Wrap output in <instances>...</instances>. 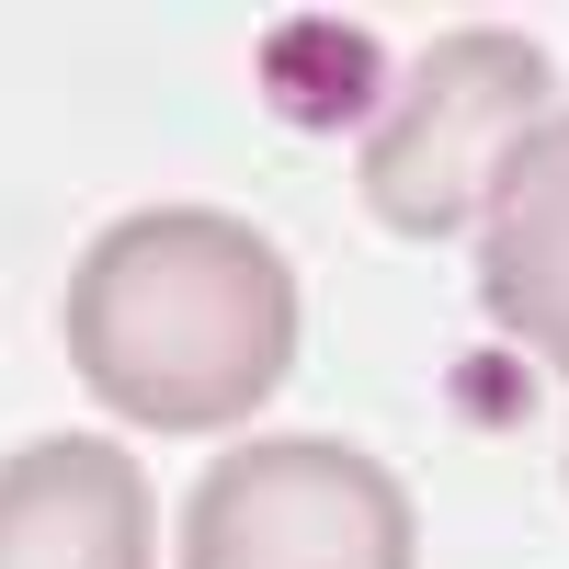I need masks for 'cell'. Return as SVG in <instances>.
Returning <instances> with one entry per match:
<instances>
[{
	"mask_svg": "<svg viewBox=\"0 0 569 569\" xmlns=\"http://www.w3.org/2000/svg\"><path fill=\"white\" fill-rule=\"evenodd\" d=\"M69 365L149 433L240 421L297 365V273L251 217L137 206L69 273Z\"/></svg>",
	"mask_w": 569,
	"mask_h": 569,
	"instance_id": "6da1fadb",
	"label": "cell"
},
{
	"mask_svg": "<svg viewBox=\"0 0 569 569\" xmlns=\"http://www.w3.org/2000/svg\"><path fill=\"white\" fill-rule=\"evenodd\" d=\"M558 114V69L536 34L512 23H456L433 34V58L399 80V103L365 137V206L399 240H456L467 217H490L501 171L547 137Z\"/></svg>",
	"mask_w": 569,
	"mask_h": 569,
	"instance_id": "7a4b0ae2",
	"label": "cell"
},
{
	"mask_svg": "<svg viewBox=\"0 0 569 569\" xmlns=\"http://www.w3.org/2000/svg\"><path fill=\"white\" fill-rule=\"evenodd\" d=\"M410 490L353 445H240L182 501V569H410Z\"/></svg>",
	"mask_w": 569,
	"mask_h": 569,
	"instance_id": "3957f363",
	"label": "cell"
},
{
	"mask_svg": "<svg viewBox=\"0 0 569 569\" xmlns=\"http://www.w3.org/2000/svg\"><path fill=\"white\" fill-rule=\"evenodd\" d=\"M0 569H149V479L91 433L0 456Z\"/></svg>",
	"mask_w": 569,
	"mask_h": 569,
	"instance_id": "277c9868",
	"label": "cell"
},
{
	"mask_svg": "<svg viewBox=\"0 0 569 569\" xmlns=\"http://www.w3.org/2000/svg\"><path fill=\"white\" fill-rule=\"evenodd\" d=\"M479 308L501 319V342L569 376V114H547L479 217Z\"/></svg>",
	"mask_w": 569,
	"mask_h": 569,
	"instance_id": "5b68a950",
	"label": "cell"
}]
</instances>
